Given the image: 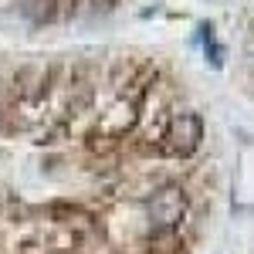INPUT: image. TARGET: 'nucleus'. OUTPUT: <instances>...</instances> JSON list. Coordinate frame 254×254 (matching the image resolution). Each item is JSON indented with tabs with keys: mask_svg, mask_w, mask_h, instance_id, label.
I'll list each match as a JSON object with an SVG mask.
<instances>
[{
	"mask_svg": "<svg viewBox=\"0 0 254 254\" xmlns=\"http://www.w3.org/2000/svg\"><path fill=\"white\" fill-rule=\"evenodd\" d=\"M203 142V119L196 112H180L163 132V153L173 159H190Z\"/></svg>",
	"mask_w": 254,
	"mask_h": 254,
	"instance_id": "f257e3e1",
	"label": "nucleus"
},
{
	"mask_svg": "<svg viewBox=\"0 0 254 254\" xmlns=\"http://www.w3.org/2000/svg\"><path fill=\"white\" fill-rule=\"evenodd\" d=\"M187 210H190L187 193H183L180 187H163V190L149 200L146 217H149V224H153L156 231H176V227L183 224Z\"/></svg>",
	"mask_w": 254,
	"mask_h": 254,
	"instance_id": "f03ea898",
	"label": "nucleus"
}]
</instances>
